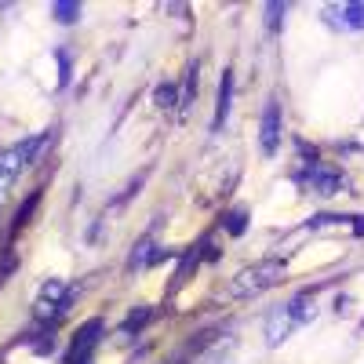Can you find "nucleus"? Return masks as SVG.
Wrapping results in <instances>:
<instances>
[{
	"label": "nucleus",
	"mask_w": 364,
	"mask_h": 364,
	"mask_svg": "<svg viewBox=\"0 0 364 364\" xmlns=\"http://www.w3.org/2000/svg\"><path fill=\"white\" fill-rule=\"evenodd\" d=\"M281 277H284V262H281V259H262V262H255V266L240 269L237 277H233V284H230V291H233L237 299H252V295L273 288Z\"/></svg>",
	"instance_id": "nucleus-3"
},
{
	"label": "nucleus",
	"mask_w": 364,
	"mask_h": 364,
	"mask_svg": "<svg viewBox=\"0 0 364 364\" xmlns=\"http://www.w3.org/2000/svg\"><path fill=\"white\" fill-rule=\"evenodd\" d=\"M99 339H102V321L95 317V321H87V324L77 331V339H73V346H70L66 364H91V353H95Z\"/></svg>",
	"instance_id": "nucleus-7"
},
{
	"label": "nucleus",
	"mask_w": 364,
	"mask_h": 364,
	"mask_svg": "<svg viewBox=\"0 0 364 364\" xmlns=\"http://www.w3.org/2000/svg\"><path fill=\"white\" fill-rule=\"evenodd\" d=\"M306 186L314 190V193H324V197H331V193H339L346 182H343V175L339 171H331V168H324L321 161H314L310 168H306Z\"/></svg>",
	"instance_id": "nucleus-8"
},
{
	"label": "nucleus",
	"mask_w": 364,
	"mask_h": 364,
	"mask_svg": "<svg viewBox=\"0 0 364 364\" xmlns=\"http://www.w3.org/2000/svg\"><path fill=\"white\" fill-rule=\"evenodd\" d=\"M70 299H73V288H70L66 281H48V284L41 288V295H37V306H33L37 321L55 324L58 317H66V310H70Z\"/></svg>",
	"instance_id": "nucleus-4"
},
{
	"label": "nucleus",
	"mask_w": 364,
	"mask_h": 364,
	"mask_svg": "<svg viewBox=\"0 0 364 364\" xmlns=\"http://www.w3.org/2000/svg\"><path fill=\"white\" fill-rule=\"evenodd\" d=\"M259 149L266 157H273L281 149V102L277 99H266L262 124H259Z\"/></svg>",
	"instance_id": "nucleus-5"
},
{
	"label": "nucleus",
	"mask_w": 364,
	"mask_h": 364,
	"mask_svg": "<svg viewBox=\"0 0 364 364\" xmlns=\"http://www.w3.org/2000/svg\"><path fill=\"white\" fill-rule=\"evenodd\" d=\"M245 230V211H233L230 215V233H240Z\"/></svg>",
	"instance_id": "nucleus-14"
},
{
	"label": "nucleus",
	"mask_w": 364,
	"mask_h": 364,
	"mask_svg": "<svg viewBox=\"0 0 364 364\" xmlns=\"http://www.w3.org/2000/svg\"><path fill=\"white\" fill-rule=\"evenodd\" d=\"M324 22L339 33H364V4H331L324 8Z\"/></svg>",
	"instance_id": "nucleus-6"
},
{
	"label": "nucleus",
	"mask_w": 364,
	"mask_h": 364,
	"mask_svg": "<svg viewBox=\"0 0 364 364\" xmlns=\"http://www.w3.org/2000/svg\"><path fill=\"white\" fill-rule=\"evenodd\" d=\"M230 99H233V73L223 70V80H219V106H215V120H211V128H223L226 117H230Z\"/></svg>",
	"instance_id": "nucleus-9"
},
{
	"label": "nucleus",
	"mask_w": 364,
	"mask_h": 364,
	"mask_svg": "<svg viewBox=\"0 0 364 364\" xmlns=\"http://www.w3.org/2000/svg\"><path fill=\"white\" fill-rule=\"evenodd\" d=\"M200 364H237V353H233V343L226 339V343H219L211 353H204V360Z\"/></svg>",
	"instance_id": "nucleus-10"
},
{
	"label": "nucleus",
	"mask_w": 364,
	"mask_h": 364,
	"mask_svg": "<svg viewBox=\"0 0 364 364\" xmlns=\"http://www.w3.org/2000/svg\"><path fill=\"white\" fill-rule=\"evenodd\" d=\"M48 142H51V132H41V135H33V139H22V142H15V146H8V149H0V193H4L11 182L41 157V149H44Z\"/></svg>",
	"instance_id": "nucleus-2"
},
{
	"label": "nucleus",
	"mask_w": 364,
	"mask_h": 364,
	"mask_svg": "<svg viewBox=\"0 0 364 364\" xmlns=\"http://www.w3.org/2000/svg\"><path fill=\"white\" fill-rule=\"evenodd\" d=\"M314 317H317V299L310 291L291 295L288 302H281V306H273L266 314V346H281L295 328L310 324Z\"/></svg>",
	"instance_id": "nucleus-1"
},
{
	"label": "nucleus",
	"mask_w": 364,
	"mask_h": 364,
	"mask_svg": "<svg viewBox=\"0 0 364 364\" xmlns=\"http://www.w3.org/2000/svg\"><path fill=\"white\" fill-rule=\"evenodd\" d=\"M154 99H157V106H161V109H171V106H175V84H161Z\"/></svg>",
	"instance_id": "nucleus-12"
},
{
	"label": "nucleus",
	"mask_w": 364,
	"mask_h": 364,
	"mask_svg": "<svg viewBox=\"0 0 364 364\" xmlns=\"http://www.w3.org/2000/svg\"><path fill=\"white\" fill-rule=\"evenodd\" d=\"M55 18L58 22H77L80 18V4H55Z\"/></svg>",
	"instance_id": "nucleus-11"
},
{
	"label": "nucleus",
	"mask_w": 364,
	"mask_h": 364,
	"mask_svg": "<svg viewBox=\"0 0 364 364\" xmlns=\"http://www.w3.org/2000/svg\"><path fill=\"white\" fill-rule=\"evenodd\" d=\"M146 321H149V310H139V314H132V317H128V321H124V331H132V328H135V331H139V328H142V324H146Z\"/></svg>",
	"instance_id": "nucleus-13"
}]
</instances>
